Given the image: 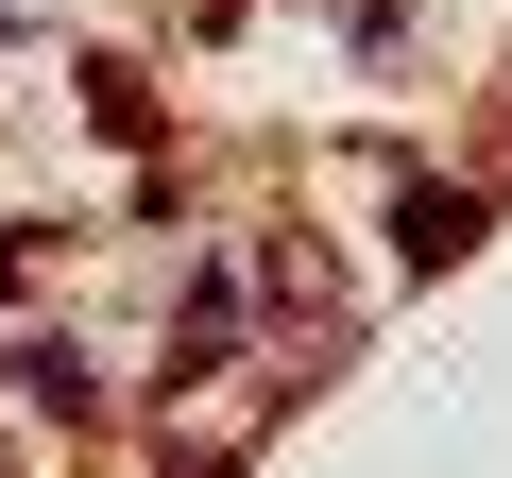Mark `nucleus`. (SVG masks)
<instances>
[{"instance_id": "nucleus-1", "label": "nucleus", "mask_w": 512, "mask_h": 478, "mask_svg": "<svg viewBox=\"0 0 512 478\" xmlns=\"http://www.w3.org/2000/svg\"><path fill=\"white\" fill-rule=\"evenodd\" d=\"M461 239H478V188H410V257H427V274L461 257Z\"/></svg>"}, {"instance_id": "nucleus-2", "label": "nucleus", "mask_w": 512, "mask_h": 478, "mask_svg": "<svg viewBox=\"0 0 512 478\" xmlns=\"http://www.w3.org/2000/svg\"><path fill=\"white\" fill-rule=\"evenodd\" d=\"M0 291H18V222H0Z\"/></svg>"}]
</instances>
